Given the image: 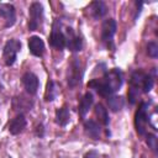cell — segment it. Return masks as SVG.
Returning a JSON list of instances; mask_svg holds the SVG:
<instances>
[{
  "mask_svg": "<svg viewBox=\"0 0 158 158\" xmlns=\"http://www.w3.org/2000/svg\"><path fill=\"white\" fill-rule=\"evenodd\" d=\"M123 83V75L120 68H112L110 70H104L101 78L91 79L88 81V88L94 89L100 96L107 98L114 95Z\"/></svg>",
  "mask_w": 158,
  "mask_h": 158,
  "instance_id": "cell-1",
  "label": "cell"
},
{
  "mask_svg": "<svg viewBox=\"0 0 158 158\" xmlns=\"http://www.w3.org/2000/svg\"><path fill=\"white\" fill-rule=\"evenodd\" d=\"M48 42H49V46L52 48H54L56 51L63 52L64 48H65L64 27H63V23L59 19H56L53 25H52V30H51V35L48 37Z\"/></svg>",
  "mask_w": 158,
  "mask_h": 158,
  "instance_id": "cell-2",
  "label": "cell"
},
{
  "mask_svg": "<svg viewBox=\"0 0 158 158\" xmlns=\"http://www.w3.org/2000/svg\"><path fill=\"white\" fill-rule=\"evenodd\" d=\"M44 21V7L40 1L31 2L28 7V31H37Z\"/></svg>",
  "mask_w": 158,
  "mask_h": 158,
  "instance_id": "cell-3",
  "label": "cell"
},
{
  "mask_svg": "<svg viewBox=\"0 0 158 158\" xmlns=\"http://www.w3.org/2000/svg\"><path fill=\"white\" fill-rule=\"evenodd\" d=\"M22 43L16 38H10L2 47V59L6 67H12L17 59V53L21 51Z\"/></svg>",
  "mask_w": 158,
  "mask_h": 158,
  "instance_id": "cell-4",
  "label": "cell"
},
{
  "mask_svg": "<svg viewBox=\"0 0 158 158\" xmlns=\"http://www.w3.org/2000/svg\"><path fill=\"white\" fill-rule=\"evenodd\" d=\"M84 75V69L81 65V62L79 58L74 57L68 67V75H67V84L69 89H74L77 88L83 79Z\"/></svg>",
  "mask_w": 158,
  "mask_h": 158,
  "instance_id": "cell-5",
  "label": "cell"
},
{
  "mask_svg": "<svg viewBox=\"0 0 158 158\" xmlns=\"http://www.w3.org/2000/svg\"><path fill=\"white\" fill-rule=\"evenodd\" d=\"M116 30H117V23L115 19L110 17L104 20L101 25V42L105 44L107 49H115L114 37L116 35Z\"/></svg>",
  "mask_w": 158,
  "mask_h": 158,
  "instance_id": "cell-6",
  "label": "cell"
},
{
  "mask_svg": "<svg viewBox=\"0 0 158 158\" xmlns=\"http://www.w3.org/2000/svg\"><path fill=\"white\" fill-rule=\"evenodd\" d=\"M148 106H149L148 102L141 101V104L138 105V109L135 112V128L139 136H144L147 133V123L149 121Z\"/></svg>",
  "mask_w": 158,
  "mask_h": 158,
  "instance_id": "cell-7",
  "label": "cell"
},
{
  "mask_svg": "<svg viewBox=\"0 0 158 158\" xmlns=\"http://www.w3.org/2000/svg\"><path fill=\"white\" fill-rule=\"evenodd\" d=\"M64 33H65V48H68L73 53L80 52L83 49V47H84L83 37L78 36L74 32L73 27H70V26H67L64 28Z\"/></svg>",
  "mask_w": 158,
  "mask_h": 158,
  "instance_id": "cell-8",
  "label": "cell"
},
{
  "mask_svg": "<svg viewBox=\"0 0 158 158\" xmlns=\"http://www.w3.org/2000/svg\"><path fill=\"white\" fill-rule=\"evenodd\" d=\"M21 83L23 85L25 91L28 95H36L37 94L38 88H40V79L33 72H30V70L25 72L21 77Z\"/></svg>",
  "mask_w": 158,
  "mask_h": 158,
  "instance_id": "cell-9",
  "label": "cell"
},
{
  "mask_svg": "<svg viewBox=\"0 0 158 158\" xmlns=\"http://www.w3.org/2000/svg\"><path fill=\"white\" fill-rule=\"evenodd\" d=\"M0 17L4 19L5 28H10L16 23V9L10 2H0Z\"/></svg>",
  "mask_w": 158,
  "mask_h": 158,
  "instance_id": "cell-10",
  "label": "cell"
},
{
  "mask_svg": "<svg viewBox=\"0 0 158 158\" xmlns=\"http://www.w3.org/2000/svg\"><path fill=\"white\" fill-rule=\"evenodd\" d=\"M26 126H27V118H26L25 114L19 112L14 118L10 120L9 126H7V130H9L10 135L17 136V135H20V133H22L25 131Z\"/></svg>",
  "mask_w": 158,
  "mask_h": 158,
  "instance_id": "cell-11",
  "label": "cell"
},
{
  "mask_svg": "<svg viewBox=\"0 0 158 158\" xmlns=\"http://www.w3.org/2000/svg\"><path fill=\"white\" fill-rule=\"evenodd\" d=\"M27 46H28V51L32 56L35 57H43L44 52H46V46L43 40L40 36H31L27 41Z\"/></svg>",
  "mask_w": 158,
  "mask_h": 158,
  "instance_id": "cell-12",
  "label": "cell"
},
{
  "mask_svg": "<svg viewBox=\"0 0 158 158\" xmlns=\"http://www.w3.org/2000/svg\"><path fill=\"white\" fill-rule=\"evenodd\" d=\"M93 104H94V95H93L90 91H86V93L81 96V99H80V101H79V104H78V114H79V116H80L81 118L85 117V115H86V114L89 112V110L91 109Z\"/></svg>",
  "mask_w": 158,
  "mask_h": 158,
  "instance_id": "cell-13",
  "label": "cell"
},
{
  "mask_svg": "<svg viewBox=\"0 0 158 158\" xmlns=\"http://www.w3.org/2000/svg\"><path fill=\"white\" fill-rule=\"evenodd\" d=\"M88 9L90 10V16L94 19V20H99V19H102L106 14H107V6L104 1L101 0H96V1H93L90 2V5L88 6Z\"/></svg>",
  "mask_w": 158,
  "mask_h": 158,
  "instance_id": "cell-14",
  "label": "cell"
},
{
  "mask_svg": "<svg viewBox=\"0 0 158 158\" xmlns=\"http://www.w3.org/2000/svg\"><path fill=\"white\" fill-rule=\"evenodd\" d=\"M54 121L58 126L60 127H65L69 121H70V110L68 107V105H63L60 107H58L54 112Z\"/></svg>",
  "mask_w": 158,
  "mask_h": 158,
  "instance_id": "cell-15",
  "label": "cell"
},
{
  "mask_svg": "<svg viewBox=\"0 0 158 158\" xmlns=\"http://www.w3.org/2000/svg\"><path fill=\"white\" fill-rule=\"evenodd\" d=\"M84 131L85 133L93 138V139H99L101 135V125L96 122L95 120H86L84 121Z\"/></svg>",
  "mask_w": 158,
  "mask_h": 158,
  "instance_id": "cell-16",
  "label": "cell"
},
{
  "mask_svg": "<svg viewBox=\"0 0 158 158\" xmlns=\"http://www.w3.org/2000/svg\"><path fill=\"white\" fill-rule=\"evenodd\" d=\"M106 102H107L109 109L112 112L121 111L125 106V99L121 95H110L106 98Z\"/></svg>",
  "mask_w": 158,
  "mask_h": 158,
  "instance_id": "cell-17",
  "label": "cell"
},
{
  "mask_svg": "<svg viewBox=\"0 0 158 158\" xmlns=\"http://www.w3.org/2000/svg\"><path fill=\"white\" fill-rule=\"evenodd\" d=\"M94 112H95V116L98 117L100 125H104V126H109L110 125L109 111H107V109L102 104H96L95 109H94Z\"/></svg>",
  "mask_w": 158,
  "mask_h": 158,
  "instance_id": "cell-18",
  "label": "cell"
},
{
  "mask_svg": "<svg viewBox=\"0 0 158 158\" xmlns=\"http://www.w3.org/2000/svg\"><path fill=\"white\" fill-rule=\"evenodd\" d=\"M58 95V86L53 79H48L46 90H44V101L46 102H52L56 100Z\"/></svg>",
  "mask_w": 158,
  "mask_h": 158,
  "instance_id": "cell-19",
  "label": "cell"
},
{
  "mask_svg": "<svg viewBox=\"0 0 158 158\" xmlns=\"http://www.w3.org/2000/svg\"><path fill=\"white\" fill-rule=\"evenodd\" d=\"M146 74L147 73H144L142 69L135 70L131 74V78H130V88H133V89H137V90L141 91V86H142V83L144 80Z\"/></svg>",
  "mask_w": 158,
  "mask_h": 158,
  "instance_id": "cell-20",
  "label": "cell"
},
{
  "mask_svg": "<svg viewBox=\"0 0 158 158\" xmlns=\"http://www.w3.org/2000/svg\"><path fill=\"white\" fill-rule=\"evenodd\" d=\"M12 107L15 110H17L19 112L25 114V111H30L32 107V101L30 102L27 99H25L23 96H17L12 99Z\"/></svg>",
  "mask_w": 158,
  "mask_h": 158,
  "instance_id": "cell-21",
  "label": "cell"
},
{
  "mask_svg": "<svg viewBox=\"0 0 158 158\" xmlns=\"http://www.w3.org/2000/svg\"><path fill=\"white\" fill-rule=\"evenodd\" d=\"M153 85H154V77L151 75V74H146L144 80H143L142 86H141V91L147 94L153 89Z\"/></svg>",
  "mask_w": 158,
  "mask_h": 158,
  "instance_id": "cell-22",
  "label": "cell"
},
{
  "mask_svg": "<svg viewBox=\"0 0 158 158\" xmlns=\"http://www.w3.org/2000/svg\"><path fill=\"white\" fill-rule=\"evenodd\" d=\"M146 143H147L148 148H149L153 153H157L158 142H157V136H156L154 133H146Z\"/></svg>",
  "mask_w": 158,
  "mask_h": 158,
  "instance_id": "cell-23",
  "label": "cell"
},
{
  "mask_svg": "<svg viewBox=\"0 0 158 158\" xmlns=\"http://www.w3.org/2000/svg\"><path fill=\"white\" fill-rule=\"evenodd\" d=\"M147 54H148V57H151L153 59L158 57V44H157V42L151 41V42L147 43Z\"/></svg>",
  "mask_w": 158,
  "mask_h": 158,
  "instance_id": "cell-24",
  "label": "cell"
},
{
  "mask_svg": "<svg viewBox=\"0 0 158 158\" xmlns=\"http://www.w3.org/2000/svg\"><path fill=\"white\" fill-rule=\"evenodd\" d=\"M44 132H46L44 126H43V123H42V122H40V123L35 127V135H36L38 138H42V137L44 136Z\"/></svg>",
  "mask_w": 158,
  "mask_h": 158,
  "instance_id": "cell-25",
  "label": "cell"
},
{
  "mask_svg": "<svg viewBox=\"0 0 158 158\" xmlns=\"http://www.w3.org/2000/svg\"><path fill=\"white\" fill-rule=\"evenodd\" d=\"M83 158H99V153H98V151L91 149V151H88V152L84 154Z\"/></svg>",
  "mask_w": 158,
  "mask_h": 158,
  "instance_id": "cell-26",
  "label": "cell"
},
{
  "mask_svg": "<svg viewBox=\"0 0 158 158\" xmlns=\"http://www.w3.org/2000/svg\"><path fill=\"white\" fill-rule=\"evenodd\" d=\"M136 6H137V11H136V14H135V16H133V20H135V21L137 20V17H138L139 14H141V9H142V6H143V1H136Z\"/></svg>",
  "mask_w": 158,
  "mask_h": 158,
  "instance_id": "cell-27",
  "label": "cell"
},
{
  "mask_svg": "<svg viewBox=\"0 0 158 158\" xmlns=\"http://www.w3.org/2000/svg\"><path fill=\"white\" fill-rule=\"evenodd\" d=\"M9 158H12V157H9Z\"/></svg>",
  "mask_w": 158,
  "mask_h": 158,
  "instance_id": "cell-28",
  "label": "cell"
}]
</instances>
